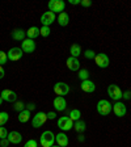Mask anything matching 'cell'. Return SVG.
Segmentation results:
<instances>
[{
	"label": "cell",
	"instance_id": "obj_28",
	"mask_svg": "<svg viewBox=\"0 0 131 147\" xmlns=\"http://www.w3.org/2000/svg\"><path fill=\"white\" fill-rule=\"evenodd\" d=\"M77 76H79V79L81 80H87V79H89V72H88V70H79V74H77Z\"/></svg>",
	"mask_w": 131,
	"mask_h": 147
},
{
	"label": "cell",
	"instance_id": "obj_1",
	"mask_svg": "<svg viewBox=\"0 0 131 147\" xmlns=\"http://www.w3.org/2000/svg\"><path fill=\"white\" fill-rule=\"evenodd\" d=\"M55 142V135L50 130H45L40 137V143L42 147H51Z\"/></svg>",
	"mask_w": 131,
	"mask_h": 147
},
{
	"label": "cell",
	"instance_id": "obj_18",
	"mask_svg": "<svg viewBox=\"0 0 131 147\" xmlns=\"http://www.w3.org/2000/svg\"><path fill=\"white\" fill-rule=\"evenodd\" d=\"M11 37H12L15 41H20V42H22V41L25 40V37H26V30H24V29H15V30L11 33Z\"/></svg>",
	"mask_w": 131,
	"mask_h": 147
},
{
	"label": "cell",
	"instance_id": "obj_15",
	"mask_svg": "<svg viewBox=\"0 0 131 147\" xmlns=\"http://www.w3.org/2000/svg\"><path fill=\"white\" fill-rule=\"evenodd\" d=\"M80 88H81L83 92H87V93H92V92L96 91V84L92 80L87 79V80H83L81 84H80Z\"/></svg>",
	"mask_w": 131,
	"mask_h": 147
},
{
	"label": "cell",
	"instance_id": "obj_33",
	"mask_svg": "<svg viewBox=\"0 0 131 147\" xmlns=\"http://www.w3.org/2000/svg\"><path fill=\"white\" fill-rule=\"evenodd\" d=\"M8 137V131L4 126H0V139H5Z\"/></svg>",
	"mask_w": 131,
	"mask_h": 147
},
{
	"label": "cell",
	"instance_id": "obj_4",
	"mask_svg": "<svg viewBox=\"0 0 131 147\" xmlns=\"http://www.w3.org/2000/svg\"><path fill=\"white\" fill-rule=\"evenodd\" d=\"M47 7H49V11H51V12L62 13L66 9V1H63V0H50L47 3Z\"/></svg>",
	"mask_w": 131,
	"mask_h": 147
},
{
	"label": "cell",
	"instance_id": "obj_21",
	"mask_svg": "<svg viewBox=\"0 0 131 147\" xmlns=\"http://www.w3.org/2000/svg\"><path fill=\"white\" fill-rule=\"evenodd\" d=\"M38 36H41V32H40V28L37 26H30L29 29L26 30V37L29 40H34L37 38Z\"/></svg>",
	"mask_w": 131,
	"mask_h": 147
},
{
	"label": "cell",
	"instance_id": "obj_2",
	"mask_svg": "<svg viewBox=\"0 0 131 147\" xmlns=\"http://www.w3.org/2000/svg\"><path fill=\"white\" fill-rule=\"evenodd\" d=\"M56 125H58V127L60 129L63 133L64 131H70V130L73 129V121L68 116H63V117H60V118H58Z\"/></svg>",
	"mask_w": 131,
	"mask_h": 147
},
{
	"label": "cell",
	"instance_id": "obj_6",
	"mask_svg": "<svg viewBox=\"0 0 131 147\" xmlns=\"http://www.w3.org/2000/svg\"><path fill=\"white\" fill-rule=\"evenodd\" d=\"M54 92H55V95H58V96H62V97H64L66 95H68L71 91L70 86L68 84H66L64 82H58V83H55V86H54Z\"/></svg>",
	"mask_w": 131,
	"mask_h": 147
},
{
	"label": "cell",
	"instance_id": "obj_16",
	"mask_svg": "<svg viewBox=\"0 0 131 147\" xmlns=\"http://www.w3.org/2000/svg\"><path fill=\"white\" fill-rule=\"evenodd\" d=\"M66 64H67L68 70L73 71V72H76V71L80 70V62H79L77 58L70 57V58H67V61H66Z\"/></svg>",
	"mask_w": 131,
	"mask_h": 147
},
{
	"label": "cell",
	"instance_id": "obj_29",
	"mask_svg": "<svg viewBox=\"0 0 131 147\" xmlns=\"http://www.w3.org/2000/svg\"><path fill=\"white\" fill-rule=\"evenodd\" d=\"M41 32V36L42 37H49L50 34H51V29H50V26H42L40 29Z\"/></svg>",
	"mask_w": 131,
	"mask_h": 147
},
{
	"label": "cell",
	"instance_id": "obj_26",
	"mask_svg": "<svg viewBox=\"0 0 131 147\" xmlns=\"http://www.w3.org/2000/svg\"><path fill=\"white\" fill-rule=\"evenodd\" d=\"M25 107H26V104H24L22 101H16L15 104H13V109L16 110V112H22V110L25 109Z\"/></svg>",
	"mask_w": 131,
	"mask_h": 147
},
{
	"label": "cell",
	"instance_id": "obj_39",
	"mask_svg": "<svg viewBox=\"0 0 131 147\" xmlns=\"http://www.w3.org/2000/svg\"><path fill=\"white\" fill-rule=\"evenodd\" d=\"M4 75H5V72H4V68H3V66H0V79H3Z\"/></svg>",
	"mask_w": 131,
	"mask_h": 147
},
{
	"label": "cell",
	"instance_id": "obj_41",
	"mask_svg": "<svg viewBox=\"0 0 131 147\" xmlns=\"http://www.w3.org/2000/svg\"><path fill=\"white\" fill-rule=\"evenodd\" d=\"M79 141H80V142H84V135H83V134L79 135Z\"/></svg>",
	"mask_w": 131,
	"mask_h": 147
},
{
	"label": "cell",
	"instance_id": "obj_32",
	"mask_svg": "<svg viewBox=\"0 0 131 147\" xmlns=\"http://www.w3.org/2000/svg\"><path fill=\"white\" fill-rule=\"evenodd\" d=\"M24 147H38V142L36 139H29L26 141V143L24 144Z\"/></svg>",
	"mask_w": 131,
	"mask_h": 147
},
{
	"label": "cell",
	"instance_id": "obj_25",
	"mask_svg": "<svg viewBox=\"0 0 131 147\" xmlns=\"http://www.w3.org/2000/svg\"><path fill=\"white\" fill-rule=\"evenodd\" d=\"M68 117L72 119L73 122H76V121L80 119V117H81V112H80L79 109H72L68 112Z\"/></svg>",
	"mask_w": 131,
	"mask_h": 147
},
{
	"label": "cell",
	"instance_id": "obj_22",
	"mask_svg": "<svg viewBox=\"0 0 131 147\" xmlns=\"http://www.w3.org/2000/svg\"><path fill=\"white\" fill-rule=\"evenodd\" d=\"M87 129V123L84 122V121H81V119H79V121H76V122H73V130L76 133H80V134H83V133Z\"/></svg>",
	"mask_w": 131,
	"mask_h": 147
},
{
	"label": "cell",
	"instance_id": "obj_3",
	"mask_svg": "<svg viewBox=\"0 0 131 147\" xmlns=\"http://www.w3.org/2000/svg\"><path fill=\"white\" fill-rule=\"evenodd\" d=\"M112 110H113V105L107 100H100L97 102V113L100 116H109Z\"/></svg>",
	"mask_w": 131,
	"mask_h": 147
},
{
	"label": "cell",
	"instance_id": "obj_42",
	"mask_svg": "<svg viewBox=\"0 0 131 147\" xmlns=\"http://www.w3.org/2000/svg\"><path fill=\"white\" fill-rule=\"evenodd\" d=\"M3 101H4V100H3V98H1V97H0V105L3 104Z\"/></svg>",
	"mask_w": 131,
	"mask_h": 147
},
{
	"label": "cell",
	"instance_id": "obj_5",
	"mask_svg": "<svg viewBox=\"0 0 131 147\" xmlns=\"http://www.w3.org/2000/svg\"><path fill=\"white\" fill-rule=\"evenodd\" d=\"M122 93L123 92L121 91V88L118 86H116V84H109L107 86V95H109V97L112 100L119 101L122 98Z\"/></svg>",
	"mask_w": 131,
	"mask_h": 147
},
{
	"label": "cell",
	"instance_id": "obj_12",
	"mask_svg": "<svg viewBox=\"0 0 131 147\" xmlns=\"http://www.w3.org/2000/svg\"><path fill=\"white\" fill-rule=\"evenodd\" d=\"M55 13L51 12V11H47V12L42 13L41 16V22H42L43 26H50L52 22H55Z\"/></svg>",
	"mask_w": 131,
	"mask_h": 147
},
{
	"label": "cell",
	"instance_id": "obj_23",
	"mask_svg": "<svg viewBox=\"0 0 131 147\" xmlns=\"http://www.w3.org/2000/svg\"><path fill=\"white\" fill-rule=\"evenodd\" d=\"M17 118H18V121H20L21 123L28 122V121L30 119V112H29L28 109H24L22 112H20V113H18Z\"/></svg>",
	"mask_w": 131,
	"mask_h": 147
},
{
	"label": "cell",
	"instance_id": "obj_40",
	"mask_svg": "<svg viewBox=\"0 0 131 147\" xmlns=\"http://www.w3.org/2000/svg\"><path fill=\"white\" fill-rule=\"evenodd\" d=\"M80 1H81V0H70V4H72V5H77V4H80Z\"/></svg>",
	"mask_w": 131,
	"mask_h": 147
},
{
	"label": "cell",
	"instance_id": "obj_9",
	"mask_svg": "<svg viewBox=\"0 0 131 147\" xmlns=\"http://www.w3.org/2000/svg\"><path fill=\"white\" fill-rule=\"evenodd\" d=\"M46 121H47V116H46V113H43V112H38V113L33 117L32 126L36 127V129H38V127H41V126L45 125Z\"/></svg>",
	"mask_w": 131,
	"mask_h": 147
},
{
	"label": "cell",
	"instance_id": "obj_8",
	"mask_svg": "<svg viewBox=\"0 0 131 147\" xmlns=\"http://www.w3.org/2000/svg\"><path fill=\"white\" fill-rule=\"evenodd\" d=\"M95 62L97 64V67L100 68H106L110 64V59L105 53H100V54H96L95 57Z\"/></svg>",
	"mask_w": 131,
	"mask_h": 147
},
{
	"label": "cell",
	"instance_id": "obj_24",
	"mask_svg": "<svg viewBox=\"0 0 131 147\" xmlns=\"http://www.w3.org/2000/svg\"><path fill=\"white\" fill-rule=\"evenodd\" d=\"M70 53H71V57H73V58H77V57L81 54V46H80L79 43H73V45H71Z\"/></svg>",
	"mask_w": 131,
	"mask_h": 147
},
{
	"label": "cell",
	"instance_id": "obj_35",
	"mask_svg": "<svg viewBox=\"0 0 131 147\" xmlns=\"http://www.w3.org/2000/svg\"><path fill=\"white\" fill-rule=\"evenodd\" d=\"M80 4H81L83 7L88 8V7H91V5H92V1H91V0H81V1H80Z\"/></svg>",
	"mask_w": 131,
	"mask_h": 147
},
{
	"label": "cell",
	"instance_id": "obj_13",
	"mask_svg": "<svg viewBox=\"0 0 131 147\" xmlns=\"http://www.w3.org/2000/svg\"><path fill=\"white\" fill-rule=\"evenodd\" d=\"M52 105H54L56 112H63V110L67 109V101L62 96H56L54 98V101H52Z\"/></svg>",
	"mask_w": 131,
	"mask_h": 147
},
{
	"label": "cell",
	"instance_id": "obj_19",
	"mask_svg": "<svg viewBox=\"0 0 131 147\" xmlns=\"http://www.w3.org/2000/svg\"><path fill=\"white\" fill-rule=\"evenodd\" d=\"M55 141H56V144L60 147H67L68 146V137L66 135V133H59V134L55 135Z\"/></svg>",
	"mask_w": 131,
	"mask_h": 147
},
{
	"label": "cell",
	"instance_id": "obj_27",
	"mask_svg": "<svg viewBox=\"0 0 131 147\" xmlns=\"http://www.w3.org/2000/svg\"><path fill=\"white\" fill-rule=\"evenodd\" d=\"M9 119V116L7 112H0V126H4Z\"/></svg>",
	"mask_w": 131,
	"mask_h": 147
},
{
	"label": "cell",
	"instance_id": "obj_38",
	"mask_svg": "<svg viewBox=\"0 0 131 147\" xmlns=\"http://www.w3.org/2000/svg\"><path fill=\"white\" fill-rule=\"evenodd\" d=\"M46 116H47V119H55L56 114H55L54 112H49V113H46Z\"/></svg>",
	"mask_w": 131,
	"mask_h": 147
},
{
	"label": "cell",
	"instance_id": "obj_11",
	"mask_svg": "<svg viewBox=\"0 0 131 147\" xmlns=\"http://www.w3.org/2000/svg\"><path fill=\"white\" fill-rule=\"evenodd\" d=\"M36 47H37V45H36V42H34V40L25 38V40L21 42V49H22V51L26 53V54H32V53H34Z\"/></svg>",
	"mask_w": 131,
	"mask_h": 147
},
{
	"label": "cell",
	"instance_id": "obj_7",
	"mask_svg": "<svg viewBox=\"0 0 131 147\" xmlns=\"http://www.w3.org/2000/svg\"><path fill=\"white\" fill-rule=\"evenodd\" d=\"M8 61H12V62H17L22 58V55H24V51H22L21 47H12V49H9L8 53Z\"/></svg>",
	"mask_w": 131,
	"mask_h": 147
},
{
	"label": "cell",
	"instance_id": "obj_34",
	"mask_svg": "<svg viewBox=\"0 0 131 147\" xmlns=\"http://www.w3.org/2000/svg\"><path fill=\"white\" fill-rule=\"evenodd\" d=\"M9 144L11 143H9V141L7 139V138L5 139H0V147H8Z\"/></svg>",
	"mask_w": 131,
	"mask_h": 147
},
{
	"label": "cell",
	"instance_id": "obj_37",
	"mask_svg": "<svg viewBox=\"0 0 131 147\" xmlns=\"http://www.w3.org/2000/svg\"><path fill=\"white\" fill-rule=\"evenodd\" d=\"M25 109H28L29 112L33 109H36V104H33V102H29V104H26V107H25Z\"/></svg>",
	"mask_w": 131,
	"mask_h": 147
},
{
	"label": "cell",
	"instance_id": "obj_17",
	"mask_svg": "<svg viewBox=\"0 0 131 147\" xmlns=\"http://www.w3.org/2000/svg\"><path fill=\"white\" fill-rule=\"evenodd\" d=\"M7 139L9 141V143L18 144V143H21V141H22V135H21V133H18V131H16V130H13V131L8 133Z\"/></svg>",
	"mask_w": 131,
	"mask_h": 147
},
{
	"label": "cell",
	"instance_id": "obj_14",
	"mask_svg": "<svg viewBox=\"0 0 131 147\" xmlns=\"http://www.w3.org/2000/svg\"><path fill=\"white\" fill-rule=\"evenodd\" d=\"M113 112L117 117H123V116H126V113H127V108H126V105L123 104V102L116 101L113 104Z\"/></svg>",
	"mask_w": 131,
	"mask_h": 147
},
{
	"label": "cell",
	"instance_id": "obj_30",
	"mask_svg": "<svg viewBox=\"0 0 131 147\" xmlns=\"http://www.w3.org/2000/svg\"><path fill=\"white\" fill-rule=\"evenodd\" d=\"M7 62H8V55H7V53H4L3 50H0V66H4Z\"/></svg>",
	"mask_w": 131,
	"mask_h": 147
},
{
	"label": "cell",
	"instance_id": "obj_20",
	"mask_svg": "<svg viewBox=\"0 0 131 147\" xmlns=\"http://www.w3.org/2000/svg\"><path fill=\"white\" fill-rule=\"evenodd\" d=\"M56 21L60 26H67L68 22H70V16H68L67 12H62L59 13V16L56 17Z\"/></svg>",
	"mask_w": 131,
	"mask_h": 147
},
{
	"label": "cell",
	"instance_id": "obj_10",
	"mask_svg": "<svg viewBox=\"0 0 131 147\" xmlns=\"http://www.w3.org/2000/svg\"><path fill=\"white\" fill-rule=\"evenodd\" d=\"M0 97L3 98L4 101H8V102H13L15 104L17 101V93L12 89H3L1 93H0Z\"/></svg>",
	"mask_w": 131,
	"mask_h": 147
},
{
	"label": "cell",
	"instance_id": "obj_31",
	"mask_svg": "<svg viewBox=\"0 0 131 147\" xmlns=\"http://www.w3.org/2000/svg\"><path fill=\"white\" fill-rule=\"evenodd\" d=\"M84 57H85L87 59H95V57H96V53L93 51V50L88 49V50H85V51H84Z\"/></svg>",
	"mask_w": 131,
	"mask_h": 147
},
{
	"label": "cell",
	"instance_id": "obj_43",
	"mask_svg": "<svg viewBox=\"0 0 131 147\" xmlns=\"http://www.w3.org/2000/svg\"><path fill=\"white\" fill-rule=\"evenodd\" d=\"M51 147H60V146H58V144H56V146H55V144H52Z\"/></svg>",
	"mask_w": 131,
	"mask_h": 147
},
{
	"label": "cell",
	"instance_id": "obj_36",
	"mask_svg": "<svg viewBox=\"0 0 131 147\" xmlns=\"http://www.w3.org/2000/svg\"><path fill=\"white\" fill-rule=\"evenodd\" d=\"M122 98H125V100H130L131 98V92L130 91H126L122 93Z\"/></svg>",
	"mask_w": 131,
	"mask_h": 147
}]
</instances>
